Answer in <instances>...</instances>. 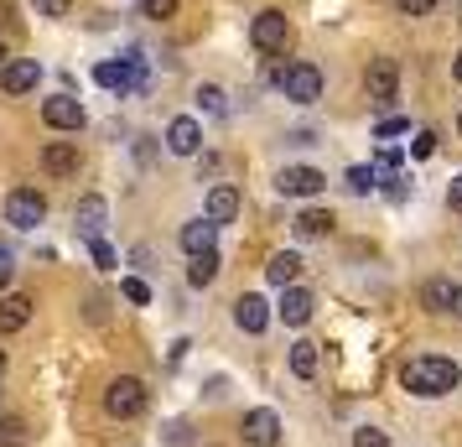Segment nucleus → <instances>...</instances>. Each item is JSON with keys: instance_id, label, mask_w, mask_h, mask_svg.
Returning <instances> with one entry per match:
<instances>
[{"instance_id": "nucleus-1", "label": "nucleus", "mask_w": 462, "mask_h": 447, "mask_svg": "<svg viewBox=\"0 0 462 447\" xmlns=\"http://www.w3.org/2000/svg\"><path fill=\"white\" fill-rule=\"evenodd\" d=\"M400 385H405L411 396H420V401H437V396H452V390L462 385V369H457V359L420 354V359H411L405 369H400Z\"/></svg>"}, {"instance_id": "nucleus-2", "label": "nucleus", "mask_w": 462, "mask_h": 447, "mask_svg": "<svg viewBox=\"0 0 462 447\" xmlns=\"http://www.w3.org/2000/svg\"><path fill=\"white\" fill-rule=\"evenodd\" d=\"M146 401H151V390H146V380H135V375H120V380H109V390H105V411L115 422H135V416L146 411Z\"/></svg>"}, {"instance_id": "nucleus-3", "label": "nucleus", "mask_w": 462, "mask_h": 447, "mask_svg": "<svg viewBox=\"0 0 462 447\" xmlns=\"http://www.w3.org/2000/svg\"><path fill=\"white\" fill-rule=\"evenodd\" d=\"M275 84H281V94H286L291 105H317V99H322V73H317L312 63H286L275 73Z\"/></svg>"}, {"instance_id": "nucleus-4", "label": "nucleus", "mask_w": 462, "mask_h": 447, "mask_svg": "<svg viewBox=\"0 0 462 447\" xmlns=\"http://www.w3.org/2000/svg\"><path fill=\"white\" fill-rule=\"evenodd\" d=\"M250 42H254V52H265V58L286 52V42H291V22H286V11H260V16L250 22Z\"/></svg>"}, {"instance_id": "nucleus-5", "label": "nucleus", "mask_w": 462, "mask_h": 447, "mask_svg": "<svg viewBox=\"0 0 462 447\" xmlns=\"http://www.w3.org/2000/svg\"><path fill=\"white\" fill-rule=\"evenodd\" d=\"M47 219V198L37 188H11V198H5V224L11 229H37Z\"/></svg>"}, {"instance_id": "nucleus-6", "label": "nucleus", "mask_w": 462, "mask_h": 447, "mask_svg": "<svg viewBox=\"0 0 462 447\" xmlns=\"http://www.w3.org/2000/svg\"><path fill=\"white\" fill-rule=\"evenodd\" d=\"M141 73H146V58H120V63H99L94 68V84L109 88V94H130V88L141 84Z\"/></svg>"}, {"instance_id": "nucleus-7", "label": "nucleus", "mask_w": 462, "mask_h": 447, "mask_svg": "<svg viewBox=\"0 0 462 447\" xmlns=\"http://www.w3.org/2000/svg\"><path fill=\"white\" fill-rule=\"evenodd\" d=\"M245 442L250 447H275L281 442V416H275L271 405H254V411H245Z\"/></svg>"}, {"instance_id": "nucleus-8", "label": "nucleus", "mask_w": 462, "mask_h": 447, "mask_svg": "<svg viewBox=\"0 0 462 447\" xmlns=\"http://www.w3.org/2000/svg\"><path fill=\"white\" fill-rule=\"evenodd\" d=\"M364 84H369V99H374V105H390L400 94V63L395 58H374L369 73H364Z\"/></svg>"}, {"instance_id": "nucleus-9", "label": "nucleus", "mask_w": 462, "mask_h": 447, "mask_svg": "<svg viewBox=\"0 0 462 447\" xmlns=\"http://www.w3.org/2000/svg\"><path fill=\"white\" fill-rule=\"evenodd\" d=\"M42 120L52 130H84V105L73 99V94H52V99H42Z\"/></svg>"}, {"instance_id": "nucleus-10", "label": "nucleus", "mask_w": 462, "mask_h": 447, "mask_svg": "<svg viewBox=\"0 0 462 447\" xmlns=\"http://www.w3.org/2000/svg\"><path fill=\"white\" fill-rule=\"evenodd\" d=\"M275 188L286 192V198H317V192L328 188V177H322L317 167H281Z\"/></svg>"}, {"instance_id": "nucleus-11", "label": "nucleus", "mask_w": 462, "mask_h": 447, "mask_svg": "<svg viewBox=\"0 0 462 447\" xmlns=\"http://www.w3.org/2000/svg\"><path fill=\"white\" fill-rule=\"evenodd\" d=\"M198 146H203V126L192 115H177L167 126V151L171 156H198Z\"/></svg>"}, {"instance_id": "nucleus-12", "label": "nucleus", "mask_w": 462, "mask_h": 447, "mask_svg": "<svg viewBox=\"0 0 462 447\" xmlns=\"http://www.w3.org/2000/svg\"><path fill=\"white\" fill-rule=\"evenodd\" d=\"M37 79H42V63H37V58H16V63L0 68V88H5V94H32Z\"/></svg>"}, {"instance_id": "nucleus-13", "label": "nucleus", "mask_w": 462, "mask_h": 447, "mask_svg": "<svg viewBox=\"0 0 462 447\" xmlns=\"http://www.w3.org/2000/svg\"><path fill=\"white\" fill-rule=\"evenodd\" d=\"M457 302H462V286L457 281H447V276H437V281L420 286V307H426V312H457Z\"/></svg>"}, {"instance_id": "nucleus-14", "label": "nucleus", "mask_w": 462, "mask_h": 447, "mask_svg": "<svg viewBox=\"0 0 462 447\" xmlns=\"http://www.w3.org/2000/svg\"><path fill=\"white\" fill-rule=\"evenodd\" d=\"M105 219H109V203L99 198V192H84V198H79V209H73V224H79V235L99 239Z\"/></svg>"}, {"instance_id": "nucleus-15", "label": "nucleus", "mask_w": 462, "mask_h": 447, "mask_svg": "<svg viewBox=\"0 0 462 447\" xmlns=\"http://www.w3.org/2000/svg\"><path fill=\"white\" fill-rule=\"evenodd\" d=\"M234 322H239L245 333H265V328H271V302L245 292V297L234 302Z\"/></svg>"}, {"instance_id": "nucleus-16", "label": "nucleus", "mask_w": 462, "mask_h": 447, "mask_svg": "<svg viewBox=\"0 0 462 447\" xmlns=\"http://www.w3.org/2000/svg\"><path fill=\"white\" fill-rule=\"evenodd\" d=\"M42 167L52 172V177H73V172H79V141H47Z\"/></svg>"}, {"instance_id": "nucleus-17", "label": "nucleus", "mask_w": 462, "mask_h": 447, "mask_svg": "<svg viewBox=\"0 0 462 447\" xmlns=\"http://www.w3.org/2000/svg\"><path fill=\"white\" fill-rule=\"evenodd\" d=\"M32 322V297L26 292H5L0 297V333H22Z\"/></svg>"}, {"instance_id": "nucleus-18", "label": "nucleus", "mask_w": 462, "mask_h": 447, "mask_svg": "<svg viewBox=\"0 0 462 447\" xmlns=\"http://www.w3.org/2000/svg\"><path fill=\"white\" fill-rule=\"evenodd\" d=\"M312 292H307V286H286V297H281V307H275V312H281V318H286V328H301V322L312 318Z\"/></svg>"}, {"instance_id": "nucleus-19", "label": "nucleus", "mask_w": 462, "mask_h": 447, "mask_svg": "<svg viewBox=\"0 0 462 447\" xmlns=\"http://www.w3.org/2000/svg\"><path fill=\"white\" fill-rule=\"evenodd\" d=\"M203 213H208L213 224H229L234 213H239V188H234V182H218V188H208V203H203Z\"/></svg>"}, {"instance_id": "nucleus-20", "label": "nucleus", "mask_w": 462, "mask_h": 447, "mask_svg": "<svg viewBox=\"0 0 462 447\" xmlns=\"http://www.w3.org/2000/svg\"><path fill=\"white\" fill-rule=\"evenodd\" d=\"M333 209H301L291 219V229H296V239H322V235H333Z\"/></svg>"}, {"instance_id": "nucleus-21", "label": "nucleus", "mask_w": 462, "mask_h": 447, "mask_svg": "<svg viewBox=\"0 0 462 447\" xmlns=\"http://www.w3.org/2000/svg\"><path fill=\"white\" fill-rule=\"evenodd\" d=\"M213 239H218V224H213L208 213H203V219H192V224H182V250H188V256L213 250Z\"/></svg>"}, {"instance_id": "nucleus-22", "label": "nucleus", "mask_w": 462, "mask_h": 447, "mask_svg": "<svg viewBox=\"0 0 462 447\" xmlns=\"http://www.w3.org/2000/svg\"><path fill=\"white\" fill-rule=\"evenodd\" d=\"M265 276H271L281 292H286V286H296V276H301V256H296V250H281V256H271Z\"/></svg>"}, {"instance_id": "nucleus-23", "label": "nucleus", "mask_w": 462, "mask_h": 447, "mask_svg": "<svg viewBox=\"0 0 462 447\" xmlns=\"http://www.w3.org/2000/svg\"><path fill=\"white\" fill-rule=\"evenodd\" d=\"M291 375H296V380H312V375H317V343L312 339L291 343Z\"/></svg>"}, {"instance_id": "nucleus-24", "label": "nucleus", "mask_w": 462, "mask_h": 447, "mask_svg": "<svg viewBox=\"0 0 462 447\" xmlns=\"http://www.w3.org/2000/svg\"><path fill=\"white\" fill-rule=\"evenodd\" d=\"M218 250H203V256H192V265H188V281L192 286H213V276H218Z\"/></svg>"}, {"instance_id": "nucleus-25", "label": "nucleus", "mask_w": 462, "mask_h": 447, "mask_svg": "<svg viewBox=\"0 0 462 447\" xmlns=\"http://www.w3.org/2000/svg\"><path fill=\"white\" fill-rule=\"evenodd\" d=\"M198 109H203V115H229L224 88H218V84H203V88H198Z\"/></svg>"}, {"instance_id": "nucleus-26", "label": "nucleus", "mask_w": 462, "mask_h": 447, "mask_svg": "<svg viewBox=\"0 0 462 447\" xmlns=\"http://www.w3.org/2000/svg\"><path fill=\"white\" fill-rule=\"evenodd\" d=\"M0 447H26V422L22 416H0Z\"/></svg>"}, {"instance_id": "nucleus-27", "label": "nucleus", "mask_w": 462, "mask_h": 447, "mask_svg": "<svg viewBox=\"0 0 462 447\" xmlns=\"http://www.w3.org/2000/svg\"><path fill=\"white\" fill-rule=\"evenodd\" d=\"M343 182H348V192H374L379 172L374 167H348V177H343Z\"/></svg>"}, {"instance_id": "nucleus-28", "label": "nucleus", "mask_w": 462, "mask_h": 447, "mask_svg": "<svg viewBox=\"0 0 462 447\" xmlns=\"http://www.w3.org/2000/svg\"><path fill=\"white\" fill-rule=\"evenodd\" d=\"M177 5H182V0H141V16H151V22H171Z\"/></svg>"}, {"instance_id": "nucleus-29", "label": "nucleus", "mask_w": 462, "mask_h": 447, "mask_svg": "<svg viewBox=\"0 0 462 447\" xmlns=\"http://www.w3.org/2000/svg\"><path fill=\"white\" fill-rule=\"evenodd\" d=\"M120 297L135 302V307H146V302H151V286H146L141 276H125V281H120Z\"/></svg>"}, {"instance_id": "nucleus-30", "label": "nucleus", "mask_w": 462, "mask_h": 447, "mask_svg": "<svg viewBox=\"0 0 462 447\" xmlns=\"http://www.w3.org/2000/svg\"><path fill=\"white\" fill-rule=\"evenodd\" d=\"M32 5H37V16H52V22H63L73 11V0H32Z\"/></svg>"}, {"instance_id": "nucleus-31", "label": "nucleus", "mask_w": 462, "mask_h": 447, "mask_svg": "<svg viewBox=\"0 0 462 447\" xmlns=\"http://www.w3.org/2000/svg\"><path fill=\"white\" fill-rule=\"evenodd\" d=\"M354 447H390V437H384L379 426H358V432H354Z\"/></svg>"}, {"instance_id": "nucleus-32", "label": "nucleus", "mask_w": 462, "mask_h": 447, "mask_svg": "<svg viewBox=\"0 0 462 447\" xmlns=\"http://www.w3.org/2000/svg\"><path fill=\"white\" fill-rule=\"evenodd\" d=\"M411 156H420V162H426V156H437V130H420L416 141H411Z\"/></svg>"}, {"instance_id": "nucleus-33", "label": "nucleus", "mask_w": 462, "mask_h": 447, "mask_svg": "<svg viewBox=\"0 0 462 447\" xmlns=\"http://www.w3.org/2000/svg\"><path fill=\"white\" fill-rule=\"evenodd\" d=\"M88 256H94V265H99V271H115V250H109L105 239H88Z\"/></svg>"}, {"instance_id": "nucleus-34", "label": "nucleus", "mask_w": 462, "mask_h": 447, "mask_svg": "<svg viewBox=\"0 0 462 447\" xmlns=\"http://www.w3.org/2000/svg\"><path fill=\"white\" fill-rule=\"evenodd\" d=\"M400 5V16H431L437 11V0H395Z\"/></svg>"}, {"instance_id": "nucleus-35", "label": "nucleus", "mask_w": 462, "mask_h": 447, "mask_svg": "<svg viewBox=\"0 0 462 447\" xmlns=\"http://www.w3.org/2000/svg\"><path fill=\"white\" fill-rule=\"evenodd\" d=\"M405 130H411V120H379L374 135H379V141H390V135H405Z\"/></svg>"}, {"instance_id": "nucleus-36", "label": "nucleus", "mask_w": 462, "mask_h": 447, "mask_svg": "<svg viewBox=\"0 0 462 447\" xmlns=\"http://www.w3.org/2000/svg\"><path fill=\"white\" fill-rule=\"evenodd\" d=\"M400 162H405V156H400L395 146H384V151H379V172H395Z\"/></svg>"}, {"instance_id": "nucleus-37", "label": "nucleus", "mask_w": 462, "mask_h": 447, "mask_svg": "<svg viewBox=\"0 0 462 447\" xmlns=\"http://www.w3.org/2000/svg\"><path fill=\"white\" fill-rule=\"evenodd\" d=\"M447 209L462 213V177H452V188H447Z\"/></svg>"}, {"instance_id": "nucleus-38", "label": "nucleus", "mask_w": 462, "mask_h": 447, "mask_svg": "<svg viewBox=\"0 0 462 447\" xmlns=\"http://www.w3.org/2000/svg\"><path fill=\"white\" fill-rule=\"evenodd\" d=\"M5 281H11V265H5V256H0V286H5Z\"/></svg>"}, {"instance_id": "nucleus-39", "label": "nucleus", "mask_w": 462, "mask_h": 447, "mask_svg": "<svg viewBox=\"0 0 462 447\" xmlns=\"http://www.w3.org/2000/svg\"><path fill=\"white\" fill-rule=\"evenodd\" d=\"M452 73H457V84H462V52H457V63H452Z\"/></svg>"}, {"instance_id": "nucleus-40", "label": "nucleus", "mask_w": 462, "mask_h": 447, "mask_svg": "<svg viewBox=\"0 0 462 447\" xmlns=\"http://www.w3.org/2000/svg\"><path fill=\"white\" fill-rule=\"evenodd\" d=\"M0 380H5V349H0Z\"/></svg>"}, {"instance_id": "nucleus-41", "label": "nucleus", "mask_w": 462, "mask_h": 447, "mask_svg": "<svg viewBox=\"0 0 462 447\" xmlns=\"http://www.w3.org/2000/svg\"><path fill=\"white\" fill-rule=\"evenodd\" d=\"M0 68H5V42H0Z\"/></svg>"}, {"instance_id": "nucleus-42", "label": "nucleus", "mask_w": 462, "mask_h": 447, "mask_svg": "<svg viewBox=\"0 0 462 447\" xmlns=\"http://www.w3.org/2000/svg\"><path fill=\"white\" fill-rule=\"evenodd\" d=\"M457 135H462V115H457Z\"/></svg>"}, {"instance_id": "nucleus-43", "label": "nucleus", "mask_w": 462, "mask_h": 447, "mask_svg": "<svg viewBox=\"0 0 462 447\" xmlns=\"http://www.w3.org/2000/svg\"><path fill=\"white\" fill-rule=\"evenodd\" d=\"M457 318H462V302H457Z\"/></svg>"}, {"instance_id": "nucleus-44", "label": "nucleus", "mask_w": 462, "mask_h": 447, "mask_svg": "<svg viewBox=\"0 0 462 447\" xmlns=\"http://www.w3.org/2000/svg\"><path fill=\"white\" fill-rule=\"evenodd\" d=\"M457 22H462V16H457Z\"/></svg>"}]
</instances>
